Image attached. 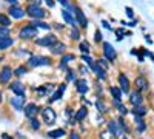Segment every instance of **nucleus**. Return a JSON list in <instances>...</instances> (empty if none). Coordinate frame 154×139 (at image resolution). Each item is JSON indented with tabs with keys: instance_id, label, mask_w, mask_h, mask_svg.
<instances>
[{
	"instance_id": "f257e3e1",
	"label": "nucleus",
	"mask_w": 154,
	"mask_h": 139,
	"mask_svg": "<svg viewBox=\"0 0 154 139\" xmlns=\"http://www.w3.org/2000/svg\"><path fill=\"white\" fill-rule=\"evenodd\" d=\"M25 65L29 70L31 68H40V67H51L53 65V60H51V57L43 56V54H31L26 59V62H25Z\"/></svg>"
},
{
	"instance_id": "f03ea898",
	"label": "nucleus",
	"mask_w": 154,
	"mask_h": 139,
	"mask_svg": "<svg viewBox=\"0 0 154 139\" xmlns=\"http://www.w3.org/2000/svg\"><path fill=\"white\" fill-rule=\"evenodd\" d=\"M25 12H26V16H29L32 20H43L46 17V9L38 6V5H26L25 8Z\"/></svg>"
},
{
	"instance_id": "7ed1b4c3",
	"label": "nucleus",
	"mask_w": 154,
	"mask_h": 139,
	"mask_svg": "<svg viewBox=\"0 0 154 139\" xmlns=\"http://www.w3.org/2000/svg\"><path fill=\"white\" fill-rule=\"evenodd\" d=\"M40 116H42V124L45 125H54L57 121V113L51 105H46L40 110Z\"/></svg>"
},
{
	"instance_id": "20e7f679",
	"label": "nucleus",
	"mask_w": 154,
	"mask_h": 139,
	"mask_svg": "<svg viewBox=\"0 0 154 139\" xmlns=\"http://www.w3.org/2000/svg\"><path fill=\"white\" fill-rule=\"evenodd\" d=\"M37 36H38V30L31 27L29 23L19 30V39H22V40H34V39H37Z\"/></svg>"
},
{
	"instance_id": "39448f33",
	"label": "nucleus",
	"mask_w": 154,
	"mask_h": 139,
	"mask_svg": "<svg viewBox=\"0 0 154 139\" xmlns=\"http://www.w3.org/2000/svg\"><path fill=\"white\" fill-rule=\"evenodd\" d=\"M57 36L53 34V33H49L43 37H37V39H34V43L38 45V46H43V48H53L56 43H57Z\"/></svg>"
},
{
	"instance_id": "423d86ee",
	"label": "nucleus",
	"mask_w": 154,
	"mask_h": 139,
	"mask_svg": "<svg viewBox=\"0 0 154 139\" xmlns=\"http://www.w3.org/2000/svg\"><path fill=\"white\" fill-rule=\"evenodd\" d=\"M102 53H103V57L109 62V64H112V62L117 59V53H116L114 46L109 42H102Z\"/></svg>"
},
{
	"instance_id": "0eeeda50",
	"label": "nucleus",
	"mask_w": 154,
	"mask_h": 139,
	"mask_svg": "<svg viewBox=\"0 0 154 139\" xmlns=\"http://www.w3.org/2000/svg\"><path fill=\"white\" fill-rule=\"evenodd\" d=\"M8 90L14 96H26V85L22 84L20 81H12L8 85Z\"/></svg>"
},
{
	"instance_id": "6e6552de",
	"label": "nucleus",
	"mask_w": 154,
	"mask_h": 139,
	"mask_svg": "<svg viewBox=\"0 0 154 139\" xmlns=\"http://www.w3.org/2000/svg\"><path fill=\"white\" fill-rule=\"evenodd\" d=\"M8 102H9V105L14 108L16 111H23L25 105L28 104L26 102V96H11L8 99Z\"/></svg>"
},
{
	"instance_id": "1a4fd4ad",
	"label": "nucleus",
	"mask_w": 154,
	"mask_h": 139,
	"mask_svg": "<svg viewBox=\"0 0 154 139\" xmlns=\"http://www.w3.org/2000/svg\"><path fill=\"white\" fill-rule=\"evenodd\" d=\"M74 17H75L77 25H79L80 30H86V28H88V19H86V16H85L83 9H82L80 6H77V5H75V8H74Z\"/></svg>"
},
{
	"instance_id": "9d476101",
	"label": "nucleus",
	"mask_w": 154,
	"mask_h": 139,
	"mask_svg": "<svg viewBox=\"0 0 154 139\" xmlns=\"http://www.w3.org/2000/svg\"><path fill=\"white\" fill-rule=\"evenodd\" d=\"M34 91L38 94V96H42V97H46V96H51L54 91H56V84H51V82H46L40 87H37L34 88Z\"/></svg>"
},
{
	"instance_id": "9b49d317",
	"label": "nucleus",
	"mask_w": 154,
	"mask_h": 139,
	"mask_svg": "<svg viewBox=\"0 0 154 139\" xmlns=\"http://www.w3.org/2000/svg\"><path fill=\"white\" fill-rule=\"evenodd\" d=\"M40 107H38L35 102H28L26 105H25L23 108V115L26 119H31V118H37V115L40 113Z\"/></svg>"
},
{
	"instance_id": "f8f14e48",
	"label": "nucleus",
	"mask_w": 154,
	"mask_h": 139,
	"mask_svg": "<svg viewBox=\"0 0 154 139\" xmlns=\"http://www.w3.org/2000/svg\"><path fill=\"white\" fill-rule=\"evenodd\" d=\"M134 88H136V91L139 93H145L149 90V82L148 79L145 77V76H137V77L134 79Z\"/></svg>"
},
{
	"instance_id": "ddd939ff",
	"label": "nucleus",
	"mask_w": 154,
	"mask_h": 139,
	"mask_svg": "<svg viewBox=\"0 0 154 139\" xmlns=\"http://www.w3.org/2000/svg\"><path fill=\"white\" fill-rule=\"evenodd\" d=\"M12 79V67L11 65H3L0 68V84L8 85Z\"/></svg>"
},
{
	"instance_id": "4468645a",
	"label": "nucleus",
	"mask_w": 154,
	"mask_h": 139,
	"mask_svg": "<svg viewBox=\"0 0 154 139\" xmlns=\"http://www.w3.org/2000/svg\"><path fill=\"white\" fill-rule=\"evenodd\" d=\"M6 14H8L12 20H22L25 16H26V12H25V9H23L22 6H9Z\"/></svg>"
},
{
	"instance_id": "2eb2a0df",
	"label": "nucleus",
	"mask_w": 154,
	"mask_h": 139,
	"mask_svg": "<svg viewBox=\"0 0 154 139\" xmlns=\"http://www.w3.org/2000/svg\"><path fill=\"white\" fill-rule=\"evenodd\" d=\"M74 88H75V91L79 93V94H86L88 91H89V85H88V81L85 79V77H82V79H77L75 82H74Z\"/></svg>"
},
{
	"instance_id": "dca6fc26",
	"label": "nucleus",
	"mask_w": 154,
	"mask_h": 139,
	"mask_svg": "<svg viewBox=\"0 0 154 139\" xmlns=\"http://www.w3.org/2000/svg\"><path fill=\"white\" fill-rule=\"evenodd\" d=\"M106 130H109L112 134H116L117 137L123 134L122 128L119 127V122H117V121H114V119H108V121H106Z\"/></svg>"
},
{
	"instance_id": "f3484780",
	"label": "nucleus",
	"mask_w": 154,
	"mask_h": 139,
	"mask_svg": "<svg viewBox=\"0 0 154 139\" xmlns=\"http://www.w3.org/2000/svg\"><path fill=\"white\" fill-rule=\"evenodd\" d=\"M91 71L96 74V77L99 79V81H105L106 77H108V71L105 70V68H102L97 62L94 60V65H93V68H91Z\"/></svg>"
},
{
	"instance_id": "a211bd4d",
	"label": "nucleus",
	"mask_w": 154,
	"mask_h": 139,
	"mask_svg": "<svg viewBox=\"0 0 154 139\" xmlns=\"http://www.w3.org/2000/svg\"><path fill=\"white\" fill-rule=\"evenodd\" d=\"M117 81H119V88L122 90V93H128V94H130V88H131V85H130V81H128L126 74L120 73V74H119V77H117Z\"/></svg>"
},
{
	"instance_id": "6ab92c4d",
	"label": "nucleus",
	"mask_w": 154,
	"mask_h": 139,
	"mask_svg": "<svg viewBox=\"0 0 154 139\" xmlns=\"http://www.w3.org/2000/svg\"><path fill=\"white\" fill-rule=\"evenodd\" d=\"M60 12H62V19L65 20V23H66V25H69L71 28H77V27H79V25H77L75 17L71 14V12H68L66 9H62Z\"/></svg>"
},
{
	"instance_id": "aec40b11",
	"label": "nucleus",
	"mask_w": 154,
	"mask_h": 139,
	"mask_svg": "<svg viewBox=\"0 0 154 139\" xmlns=\"http://www.w3.org/2000/svg\"><path fill=\"white\" fill-rule=\"evenodd\" d=\"M49 51L53 56H63L66 53V43H63V42H57L53 48H49Z\"/></svg>"
},
{
	"instance_id": "412c9836",
	"label": "nucleus",
	"mask_w": 154,
	"mask_h": 139,
	"mask_svg": "<svg viewBox=\"0 0 154 139\" xmlns=\"http://www.w3.org/2000/svg\"><path fill=\"white\" fill-rule=\"evenodd\" d=\"M130 102L133 107H137V105H142L143 104V96L142 93H139V91H130Z\"/></svg>"
},
{
	"instance_id": "4be33fe9",
	"label": "nucleus",
	"mask_w": 154,
	"mask_h": 139,
	"mask_svg": "<svg viewBox=\"0 0 154 139\" xmlns=\"http://www.w3.org/2000/svg\"><path fill=\"white\" fill-rule=\"evenodd\" d=\"M46 136L49 137V139H62V137H65V136H68V133H66V130L65 128H54V130H49L48 133H46Z\"/></svg>"
},
{
	"instance_id": "5701e85b",
	"label": "nucleus",
	"mask_w": 154,
	"mask_h": 139,
	"mask_svg": "<svg viewBox=\"0 0 154 139\" xmlns=\"http://www.w3.org/2000/svg\"><path fill=\"white\" fill-rule=\"evenodd\" d=\"M16 43L14 37H5V39H0V51H8L9 48H12Z\"/></svg>"
},
{
	"instance_id": "b1692460",
	"label": "nucleus",
	"mask_w": 154,
	"mask_h": 139,
	"mask_svg": "<svg viewBox=\"0 0 154 139\" xmlns=\"http://www.w3.org/2000/svg\"><path fill=\"white\" fill-rule=\"evenodd\" d=\"M29 25L34 27V28H37V30H45V31H49L51 28H53V25L48 23V22H43V20H31Z\"/></svg>"
},
{
	"instance_id": "393cba45",
	"label": "nucleus",
	"mask_w": 154,
	"mask_h": 139,
	"mask_svg": "<svg viewBox=\"0 0 154 139\" xmlns=\"http://www.w3.org/2000/svg\"><path fill=\"white\" fill-rule=\"evenodd\" d=\"M96 108H97V113H100V115H106V113L109 111V108H108V105L105 104V100H103V97H97V100H96Z\"/></svg>"
},
{
	"instance_id": "a878e982",
	"label": "nucleus",
	"mask_w": 154,
	"mask_h": 139,
	"mask_svg": "<svg viewBox=\"0 0 154 139\" xmlns=\"http://www.w3.org/2000/svg\"><path fill=\"white\" fill-rule=\"evenodd\" d=\"M74 118H75V121H77V122L85 121V119L88 118V107H86V105H82L79 110H77V111L74 113Z\"/></svg>"
},
{
	"instance_id": "bb28decb",
	"label": "nucleus",
	"mask_w": 154,
	"mask_h": 139,
	"mask_svg": "<svg viewBox=\"0 0 154 139\" xmlns=\"http://www.w3.org/2000/svg\"><path fill=\"white\" fill-rule=\"evenodd\" d=\"M134 125H136V130L139 133H143L146 130V124H145V119L140 118V116H134Z\"/></svg>"
},
{
	"instance_id": "cd10ccee",
	"label": "nucleus",
	"mask_w": 154,
	"mask_h": 139,
	"mask_svg": "<svg viewBox=\"0 0 154 139\" xmlns=\"http://www.w3.org/2000/svg\"><path fill=\"white\" fill-rule=\"evenodd\" d=\"M0 27H5V28H11L12 27V20H11V17L6 14V12H0Z\"/></svg>"
},
{
	"instance_id": "c85d7f7f",
	"label": "nucleus",
	"mask_w": 154,
	"mask_h": 139,
	"mask_svg": "<svg viewBox=\"0 0 154 139\" xmlns=\"http://www.w3.org/2000/svg\"><path fill=\"white\" fill-rule=\"evenodd\" d=\"M109 94H111V97L114 99V100H122V96H123V93H122V90L119 87H109Z\"/></svg>"
},
{
	"instance_id": "c756f323",
	"label": "nucleus",
	"mask_w": 154,
	"mask_h": 139,
	"mask_svg": "<svg viewBox=\"0 0 154 139\" xmlns=\"http://www.w3.org/2000/svg\"><path fill=\"white\" fill-rule=\"evenodd\" d=\"M28 71H29V68L23 64V65H19L16 70H12V76H16V77H22V76H25Z\"/></svg>"
},
{
	"instance_id": "7c9ffc66",
	"label": "nucleus",
	"mask_w": 154,
	"mask_h": 139,
	"mask_svg": "<svg viewBox=\"0 0 154 139\" xmlns=\"http://www.w3.org/2000/svg\"><path fill=\"white\" fill-rule=\"evenodd\" d=\"M131 113L134 116H140V118H143L146 113H148V108L146 107H143V105H137V107H133V110H131Z\"/></svg>"
},
{
	"instance_id": "2f4dec72",
	"label": "nucleus",
	"mask_w": 154,
	"mask_h": 139,
	"mask_svg": "<svg viewBox=\"0 0 154 139\" xmlns=\"http://www.w3.org/2000/svg\"><path fill=\"white\" fill-rule=\"evenodd\" d=\"M69 39L74 40V42H80V39H82V33H80V28H79V27L71 30V33H69Z\"/></svg>"
},
{
	"instance_id": "473e14b6",
	"label": "nucleus",
	"mask_w": 154,
	"mask_h": 139,
	"mask_svg": "<svg viewBox=\"0 0 154 139\" xmlns=\"http://www.w3.org/2000/svg\"><path fill=\"white\" fill-rule=\"evenodd\" d=\"M79 49L82 54H89V51H91V45H89L88 40H80L79 43Z\"/></svg>"
},
{
	"instance_id": "72a5a7b5",
	"label": "nucleus",
	"mask_w": 154,
	"mask_h": 139,
	"mask_svg": "<svg viewBox=\"0 0 154 139\" xmlns=\"http://www.w3.org/2000/svg\"><path fill=\"white\" fill-rule=\"evenodd\" d=\"M62 96H63V91H60V90H56L53 94H51V96L48 97V105L54 104L56 100H60V99H62Z\"/></svg>"
},
{
	"instance_id": "f704fd0d",
	"label": "nucleus",
	"mask_w": 154,
	"mask_h": 139,
	"mask_svg": "<svg viewBox=\"0 0 154 139\" xmlns=\"http://www.w3.org/2000/svg\"><path fill=\"white\" fill-rule=\"evenodd\" d=\"M77 57H75V54L74 53H65L63 56H60V62H63V64H71L72 60H75Z\"/></svg>"
},
{
	"instance_id": "c9c22d12",
	"label": "nucleus",
	"mask_w": 154,
	"mask_h": 139,
	"mask_svg": "<svg viewBox=\"0 0 154 139\" xmlns=\"http://www.w3.org/2000/svg\"><path fill=\"white\" fill-rule=\"evenodd\" d=\"M28 124H29V127L32 128V130H35V131H38L42 128V122L38 121L37 118H31V119H28Z\"/></svg>"
},
{
	"instance_id": "e433bc0d",
	"label": "nucleus",
	"mask_w": 154,
	"mask_h": 139,
	"mask_svg": "<svg viewBox=\"0 0 154 139\" xmlns=\"http://www.w3.org/2000/svg\"><path fill=\"white\" fill-rule=\"evenodd\" d=\"M82 62H83V65H86L89 70H91L93 68V65H94V59L91 57V56H89V54H82Z\"/></svg>"
},
{
	"instance_id": "4c0bfd02",
	"label": "nucleus",
	"mask_w": 154,
	"mask_h": 139,
	"mask_svg": "<svg viewBox=\"0 0 154 139\" xmlns=\"http://www.w3.org/2000/svg\"><path fill=\"white\" fill-rule=\"evenodd\" d=\"M117 122H119V127L122 128V131L125 133V134H130V127H128V124H126V121H125V118L123 116H120L119 119H117Z\"/></svg>"
},
{
	"instance_id": "58836bf2",
	"label": "nucleus",
	"mask_w": 154,
	"mask_h": 139,
	"mask_svg": "<svg viewBox=\"0 0 154 139\" xmlns=\"http://www.w3.org/2000/svg\"><path fill=\"white\" fill-rule=\"evenodd\" d=\"M65 81H66V82H75V81H77V73H75L72 68H69V70L66 71Z\"/></svg>"
},
{
	"instance_id": "ea45409f",
	"label": "nucleus",
	"mask_w": 154,
	"mask_h": 139,
	"mask_svg": "<svg viewBox=\"0 0 154 139\" xmlns=\"http://www.w3.org/2000/svg\"><path fill=\"white\" fill-rule=\"evenodd\" d=\"M99 139H117V136L112 134L109 130H102L99 133Z\"/></svg>"
},
{
	"instance_id": "a19ab883",
	"label": "nucleus",
	"mask_w": 154,
	"mask_h": 139,
	"mask_svg": "<svg viewBox=\"0 0 154 139\" xmlns=\"http://www.w3.org/2000/svg\"><path fill=\"white\" fill-rule=\"evenodd\" d=\"M11 36V28H5V27H0V39H5V37Z\"/></svg>"
},
{
	"instance_id": "79ce46f5",
	"label": "nucleus",
	"mask_w": 154,
	"mask_h": 139,
	"mask_svg": "<svg viewBox=\"0 0 154 139\" xmlns=\"http://www.w3.org/2000/svg\"><path fill=\"white\" fill-rule=\"evenodd\" d=\"M96 62H97V64H99V65H100L102 68H105V70L108 71V68H109V62H108V60H106L105 57H100V59H97Z\"/></svg>"
},
{
	"instance_id": "37998d69",
	"label": "nucleus",
	"mask_w": 154,
	"mask_h": 139,
	"mask_svg": "<svg viewBox=\"0 0 154 139\" xmlns=\"http://www.w3.org/2000/svg\"><path fill=\"white\" fill-rule=\"evenodd\" d=\"M77 71H79V74H80V76H86V74L89 73V68H88L86 65H83V64H82V65L77 67Z\"/></svg>"
},
{
	"instance_id": "c03bdc74",
	"label": "nucleus",
	"mask_w": 154,
	"mask_h": 139,
	"mask_svg": "<svg viewBox=\"0 0 154 139\" xmlns=\"http://www.w3.org/2000/svg\"><path fill=\"white\" fill-rule=\"evenodd\" d=\"M68 139H82V136H80V133H79V131L71 130V131L68 133Z\"/></svg>"
},
{
	"instance_id": "a18cd8bd",
	"label": "nucleus",
	"mask_w": 154,
	"mask_h": 139,
	"mask_svg": "<svg viewBox=\"0 0 154 139\" xmlns=\"http://www.w3.org/2000/svg\"><path fill=\"white\" fill-rule=\"evenodd\" d=\"M94 42H96V43L103 42V36H102V33H100L99 30H96V33H94Z\"/></svg>"
},
{
	"instance_id": "49530a36",
	"label": "nucleus",
	"mask_w": 154,
	"mask_h": 139,
	"mask_svg": "<svg viewBox=\"0 0 154 139\" xmlns=\"http://www.w3.org/2000/svg\"><path fill=\"white\" fill-rule=\"evenodd\" d=\"M117 110H119V113H120V116H123V118H125V116L128 115V111H130V110H128V108H126V107H125L123 104H122V105H120V107H119Z\"/></svg>"
},
{
	"instance_id": "de8ad7c7",
	"label": "nucleus",
	"mask_w": 154,
	"mask_h": 139,
	"mask_svg": "<svg viewBox=\"0 0 154 139\" xmlns=\"http://www.w3.org/2000/svg\"><path fill=\"white\" fill-rule=\"evenodd\" d=\"M125 11H126V16H128V17H130V19H134V11H133V8L126 6V8H125Z\"/></svg>"
},
{
	"instance_id": "09e8293b",
	"label": "nucleus",
	"mask_w": 154,
	"mask_h": 139,
	"mask_svg": "<svg viewBox=\"0 0 154 139\" xmlns=\"http://www.w3.org/2000/svg\"><path fill=\"white\" fill-rule=\"evenodd\" d=\"M65 115L68 116V119L74 116V111H72V108H71V107H66V108H65Z\"/></svg>"
},
{
	"instance_id": "8fccbe9b",
	"label": "nucleus",
	"mask_w": 154,
	"mask_h": 139,
	"mask_svg": "<svg viewBox=\"0 0 154 139\" xmlns=\"http://www.w3.org/2000/svg\"><path fill=\"white\" fill-rule=\"evenodd\" d=\"M5 2H6L9 6H20V5H19V0H5Z\"/></svg>"
},
{
	"instance_id": "3c124183",
	"label": "nucleus",
	"mask_w": 154,
	"mask_h": 139,
	"mask_svg": "<svg viewBox=\"0 0 154 139\" xmlns=\"http://www.w3.org/2000/svg\"><path fill=\"white\" fill-rule=\"evenodd\" d=\"M26 2H28V5H38L40 6L43 0H26Z\"/></svg>"
},
{
	"instance_id": "603ef678",
	"label": "nucleus",
	"mask_w": 154,
	"mask_h": 139,
	"mask_svg": "<svg viewBox=\"0 0 154 139\" xmlns=\"http://www.w3.org/2000/svg\"><path fill=\"white\" fill-rule=\"evenodd\" d=\"M102 25H103V28H106V30H109V31H114V28L111 27V25H109L106 20H102Z\"/></svg>"
},
{
	"instance_id": "864d4df0",
	"label": "nucleus",
	"mask_w": 154,
	"mask_h": 139,
	"mask_svg": "<svg viewBox=\"0 0 154 139\" xmlns=\"http://www.w3.org/2000/svg\"><path fill=\"white\" fill-rule=\"evenodd\" d=\"M59 68L60 70H63V71H68L69 68H68V65L66 64H63V62H59Z\"/></svg>"
},
{
	"instance_id": "5fc2aeb1",
	"label": "nucleus",
	"mask_w": 154,
	"mask_h": 139,
	"mask_svg": "<svg viewBox=\"0 0 154 139\" xmlns=\"http://www.w3.org/2000/svg\"><path fill=\"white\" fill-rule=\"evenodd\" d=\"M123 25H126V27H136L137 25V20H133V22H122Z\"/></svg>"
},
{
	"instance_id": "6e6d98bb",
	"label": "nucleus",
	"mask_w": 154,
	"mask_h": 139,
	"mask_svg": "<svg viewBox=\"0 0 154 139\" xmlns=\"http://www.w3.org/2000/svg\"><path fill=\"white\" fill-rule=\"evenodd\" d=\"M45 3H46V6H49V8H53V6L56 5V0H45Z\"/></svg>"
},
{
	"instance_id": "4d7b16f0",
	"label": "nucleus",
	"mask_w": 154,
	"mask_h": 139,
	"mask_svg": "<svg viewBox=\"0 0 154 139\" xmlns=\"http://www.w3.org/2000/svg\"><path fill=\"white\" fill-rule=\"evenodd\" d=\"M114 33H116V34H117L119 37H122V34L125 33V30H123V28H117V30H114Z\"/></svg>"
},
{
	"instance_id": "13d9d810",
	"label": "nucleus",
	"mask_w": 154,
	"mask_h": 139,
	"mask_svg": "<svg viewBox=\"0 0 154 139\" xmlns=\"http://www.w3.org/2000/svg\"><path fill=\"white\" fill-rule=\"evenodd\" d=\"M122 105V100H114L112 99V107H116V108H119Z\"/></svg>"
},
{
	"instance_id": "bf43d9fd",
	"label": "nucleus",
	"mask_w": 154,
	"mask_h": 139,
	"mask_svg": "<svg viewBox=\"0 0 154 139\" xmlns=\"http://www.w3.org/2000/svg\"><path fill=\"white\" fill-rule=\"evenodd\" d=\"M68 124H69V125H77L79 122H77V121H75V118L72 116V118H69V119H68Z\"/></svg>"
},
{
	"instance_id": "052dcab7",
	"label": "nucleus",
	"mask_w": 154,
	"mask_h": 139,
	"mask_svg": "<svg viewBox=\"0 0 154 139\" xmlns=\"http://www.w3.org/2000/svg\"><path fill=\"white\" fill-rule=\"evenodd\" d=\"M94 88H96V90H97V91H99V93H100V91H102V84H100V82H97V84H96V87H94Z\"/></svg>"
},
{
	"instance_id": "680f3d73",
	"label": "nucleus",
	"mask_w": 154,
	"mask_h": 139,
	"mask_svg": "<svg viewBox=\"0 0 154 139\" xmlns=\"http://www.w3.org/2000/svg\"><path fill=\"white\" fill-rule=\"evenodd\" d=\"M2 139H14V137H11L8 133H2Z\"/></svg>"
},
{
	"instance_id": "e2e57ef3",
	"label": "nucleus",
	"mask_w": 154,
	"mask_h": 139,
	"mask_svg": "<svg viewBox=\"0 0 154 139\" xmlns=\"http://www.w3.org/2000/svg\"><path fill=\"white\" fill-rule=\"evenodd\" d=\"M145 40H146V42H148V43H152V40H151V37H149V36H148V34H146V36H145Z\"/></svg>"
},
{
	"instance_id": "0e129e2a",
	"label": "nucleus",
	"mask_w": 154,
	"mask_h": 139,
	"mask_svg": "<svg viewBox=\"0 0 154 139\" xmlns=\"http://www.w3.org/2000/svg\"><path fill=\"white\" fill-rule=\"evenodd\" d=\"M53 27H56L57 30H63V28H65V27H63V25H53Z\"/></svg>"
},
{
	"instance_id": "69168bd1",
	"label": "nucleus",
	"mask_w": 154,
	"mask_h": 139,
	"mask_svg": "<svg viewBox=\"0 0 154 139\" xmlns=\"http://www.w3.org/2000/svg\"><path fill=\"white\" fill-rule=\"evenodd\" d=\"M2 60H3V56H2V54H0V62H2Z\"/></svg>"
}]
</instances>
